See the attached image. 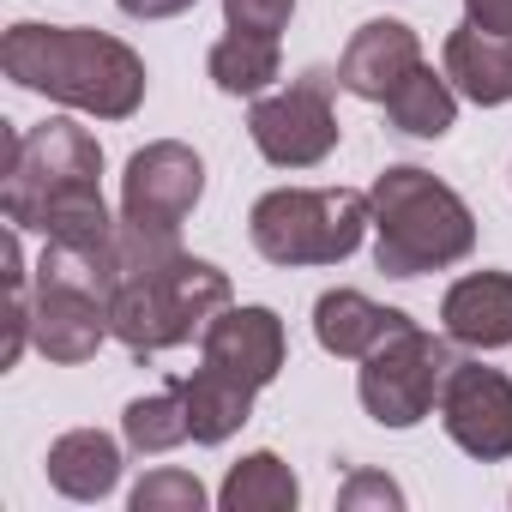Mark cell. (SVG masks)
<instances>
[{"label": "cell", "instance_id": "cell-12", "mask_svg": "<svg viewBox=\"0 0 512 512\" xmlns=\"http://www.w3.org/2000/svg\"><path fill=\"white\" fill-rule=\"evenodd\" d=\"M416 67H422V37L404 19H368L338 55V85L362 103H386Z\"/></svg>", "mask_w": 512, "mask_h": 512}, {"label": "cell", "instance_id": "cell-16", "mask_svg": "<svg viewBox=\"0 0 512 512\" xmlns=\"http://www.w3.org/2000/svg\"><path fill=\"white\" fill-rule=\"evenodd\" d=\"M43 470H49L55 494H67V500H103L121 482V440L103 434V428H67L49 446Z\"/></svg>", "mask_w": 512, "mask_h": 512}, {"label": "cell", "instance_id": "cell-14", "mask_svg": "<svg viewBox=\"0 0 512 512\" xmlns=\"http://www.w3.org/2000/svg\"><path fill=\"white\" fill-rule=\"evenodd\" d=\"M440 67L452 79L458 97H470L476 109H500L512 103V37L506 31H482V25H458L440 49Z\"/></svg>", "mask_w": 512, "mask_h": 512}, {"label": "cell", "instance_id": "cell-21", "mask_svg": "<svg viewBox=\"0 0 512 512\" xmlns=\"http://www.w3.org/2000/svg\"><path fill=\"white\" fill-rule=\"evenodd\" d=\"M121 440L139 452V458H157V452H175L181 440H193V422H187V404L175 386L151 392V398H133L121 410Z\"/></svg>", "mask_w": 512, "mask_h": 512}, {"label": "cell", "instance_id": "cell-18", "mask_svg": "<svg viewBox=\"0 0 512 512\" xmlns=\"http://www.w3.org/2000/svg\"><path fill=\"white\" fill-rule=\"evenodd\" d=\"M205 73L223 97H266L272 79L284 73V55H278V37H260V31H229L211 43L205 55Z\"/></svg>", "mask_w": 512, "mask_h": 512}, {"label": "cell", "instance_id": "cell-17", "mask_svg": "<svg viewBox=\"0 0 512 512\" xmlns=\"http://www.w3.org/2000/svg\"><path fill=\"white\" fill-rule=\"evenodd\" d=\"M169 386L181 392L199 446H223V440L241 434V422L253 416V386L235 380V374H223V368H211V362H199L193 374H175Z\"/></svg>", "mask_w": 512, "mask_h": 512}, {"label": "cell", "instance_id": "cell-22", "mask_svg": "<svg viewBox=\"0 0 512 512\" xmlns=\"http://www.w3.org/2000/svg\"><path fill=\"white\" fill-rule=\"evenodd\" d=\"M127 506H133V512H205V482H199L193 470L163 464V470H151V476L133 482Z\"/></svg>", "mask_w": 512, "mask_h": 512}, {"label": "cell", "instance_id": "cell-19", "mask_svg": "<svg viewBox=\"0 0 512 512\" xmlns=\"http://www.w3.org/2000/svg\"><path fill=\"white\" fill-rule=\"evenodd\" d=\"M296 500H302V482L278 452H247L241 464H229L217 488L223 512H296Z\"/></svg>", "mask_w": 512, "mask_h": 512}, {"label": "cell", "instance_id": "cell-3", "mask_svg": "<svg viewBox=\"0 0 512 512\" xmlns=\"http://www.w3.org/2000/svg\"><path fill=\"white\" fill-rule=\"evenodd\" d=\"M235 296H229V272H217L211 260H181L145 272V278H121L115 296H109V320H115V344L127 356H163L175 344H193L211 314H223Z\"/></svg>", "mask_w": 512, "mask_h": 512}, {"label": "cell", "instance_id": "cell-9", "mask_svg": "<svg viewBox=\"0 0 512 512\" xmlns=\"http://www.w3.org/2000/svg\"><path fill=\"white\" fill-rule=\"evenodd\" d=\"M205 199V163L181 139H151L127 157L121 175V217L151 223V229H181L193 205Z\"/></svg>", "mask_w": 512, "mask_h": 512}, {"label": "cell", "instance_id": "cell-24", "mask_svg": "<svg viewBox=\"0 0 512 512\" xmlns=\"http://www.w3.org/2000/svg\"><path fill=\"white\" fill-rule=\"evenodd\" d=\"M229 31H260V37H284L296 19V0H223Z\"/></svg>", "mask_w": 512, "mask_h": 512}, {"label": "cell", "instance_id": "cell-4", "mask_svg": "<svg viewBox=\"0 0 512 512\" xmlns=\"http://www.w3.org/2000/svg\"><path fill=\"white\" fill-rule=\"evenodd\" d=\"M374 229L368 193L356 187H272L247 211V241L266 266H338Z\"/></svg>", "mask_w": 512, "mask_h": 512}, {"label": "cell", "instance_id": "cell-10", "mask_svg": "<svg viewBox=\"0 0 512 512\" xmlns=\"http://www.w3.org/2000/svg\"><path fill=\"white\" fill-rule=\"evenodd\" d=\"M31 332H37V350L49 362H91L109 338H115V320H109V296L97 284H73V278H43L31 272Z\"/></svg>", "mask_w": 512, "mask_h": 512}, {"label": "cell", "instance_id": "cell-1", "mask_svg": "<svg viewBox=\"0 0 512 512\" xmlns=\"http://www.w3.org/2000/svg\"><path fill=\"white\" fill-rule=\"evenodd\" d=\"M0 67L19 91H37L61 109L97 115V121H127L145 103V61L91 25H13L0 43Z\"/></svg>", "mask_w": 512, "mask_h": 512}, {"label": "cell", "instance_id": "cell-11", "mask_svg": "<svg viewBox=\"0 0 512 512\" xmlns=\"http://www.w3.org/2000/svg\"><path fill=\"white\" fill-rule=\"evenodd\" d=\"M284 356H290V338H284V320L272 314V308H223V314H211V326L199 332V362H211V368H223V374H235V380H247L253 392L260 386H272L278 374H284Z\"/></svg>", "mask_w": 512, "mask_h": 512}, {"label": "cell", "instance_id": "cell-8", "mask_svg": "<svg viewBox=\"0 0 512 512\" xmlns=\"http://www.w3.org/2000/svg\"><path fill=\"white\" fill-rule=\"evenodd\" d=\"M440 428L476 464H506L512 458V380L482 362H452L440 386Z\"/></svg>", "mask_w": 512, "mask_h": 512}, {"label": "cell", "instance_id": "cell-15", "mask_svg": "<svg viewBox=\"0 0 512 512\" xmlns=\"http://www.w3.org/2000/svg\"><path fill=\"white\" fill-rule=\"evenodd\" d=\"M398 326H410V314H404V308H380V302L362 296V290H326V296L314 302V338H320V350L338 356V362H362V356L380 350Z\"/></svg>", "mask_w": 512, "mask_h": 512}, {"label": "cell", "instance_id": "cell-26", "mask_svg": "<svg viewBox=\"0 0 512 512\" xmlns=\"http://www.w3.org/2000/svg\"><path fill=\"white\" fill-rule=\"evenodd\" d=\"M115 7L127 19H181L187 7H199V0H115Z\"/></svg>", "mask_w": 512, "mask_h": 512}, {"label": "cell", "instance_id": "cell-13", "mask_svg": "<svg viewBox=\"0 0 512 512\" xmlns=\"http://www.w3.org/2000/svg\"><path fill=\"white\" fill-rule=\"evenodd\" d=\"M440 332L464 350L512 344V272H464L440 296Z\"/></svg>", "mask_w": 512, "mask_h": 512}, {"label": "cell", "instance_id": "cell-23", "mask_svg": "<svg viewBox=\"0 0 512 512\" xmlns=\"http://www.w3.org/2000/svg\"><path fill=\"white\" fill-rule=\"evenodd\" d=\"M338 512H404V488L380 470H356L338 488Z\"/></svg>", "mask_w": 512, "mask_h": 512}, {"label": "cell", "instance_id": "cell-2", "mask_svg": "<svg viewBox=\"0 0 512 512\" xmlns=\"http://www.w3.org/2000/svg\"><path fill=\"white\" fill-rule=\"evenodd\" d=\"M368 211H374V266L386 278L446 272V266L476 253L470 205L440 175H428L416 163L380 169L374 187H368Z\"/></svg>", "mask_w": 512, "mask_h": 512}, {"label": "cell", "instance_id": "cell-5", "mask_svg": "<svg viewBox=\"0 0 512 512\" xmlns=\"http://www.w3.org/2000/svg\"><path fill=\"white\" fill-rule=\"evenodd\" d=\"M0 145H7V163H0V211L7 223L31 229L37 211L61 193H79V187H103V145L97 133H85L79 121H43L31 133L19 127H0Z\"/></svg>", "mask_w": 512, "mask_h": 512}, {"label": "cell", "instance_id": "cell-6", "mask_svg": "<svg viewBox=\"0 0 512 512\" xmlns=\"http://www.w3.org/2000/svg\"><path fill=\"white\" fill-rule=\"evenodd\" d=\"M452 338L446 332H422L416 320L398 326L380 350L362 356V374H356V392H362V410L380 422V428H416L422 416L440 410V386L452 374Z\"/></svg>", "mask_w": 512, "mask_h": 512}, {"label": "cell", "instance_id": "cell-7", "mask_svg": "<svg viewBox=\"0 0 512 512\" xmlns=\"http://www.w3.org/2000/svg\"><path fill=\"white\" fill-rule=\"evenodd\" d=\"M332 85L338 73L326 67H308L296 85L272 91V97H253L247 109V139L260 145L266 163L278 169H314L338 151V109H332Z\"/></svg>", "mask_w": 512, "mask_h": 512}, {"label": "cell", "instance_id": "cell-20", "mask_svg": "<svg viewBox=\"0 0 512 512\" xmlns=\"http://www.w3.org/2000/svg\"><path fill=\"white\" fill-rule=\"evenodd\" d=\"M386 115H392V127L410 133V139H446L452 121H458V91H452L446 67L434 73V67L422 61V67L386 97Z\"/></svg>", "mask_w": 512, "mask_h": 512}, {"label": "cell", "instance_id": "cell-25", "mask_svg": "<svg viewBox=\"0 0 512 512\" xmlns=\"http://www.w3.org/2000/svg\"><path fill=\"white\" fill-rule=\"evenodd\" d=\"M464 19L482 31H506L512 37V0H464Z\"/></svg>", "mask_w": 512, "mask_h": 512}]
</instances>
